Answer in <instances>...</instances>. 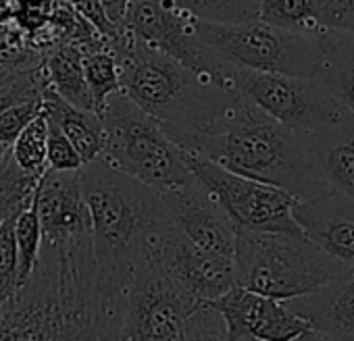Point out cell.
Wrapping results in <instances>:
<instances>
[{"mask_svg":"<svg viewBox=\"0 0 354 341\" xmlns=\"http://www.w3.org/2000/svg\"><path fill=\"white\" fill-rule=\"evenodd\" d=\"M0 324L11 329L13 341H121L123 300L102 289L90 233L42 244Z\"/></svg>","mask_w":354,"mask_h":341,"instance_id":"obj_1","label":"cell"},{"mask_svg":"<svg viewBox=\"0 0 354 341\" xmlns=\"http://www.w3.org/2000/svg\"><path fill=\"white\" fill-rule=\"evenodd\" d=\"M82 196L90 215V240L102 289L125 300L136 269L148 260L171 217L160 194L111 166L104 158L80 168Z\"/></svg>","mask_w":354,"mask_h":341,"instance_id":"obj_2","label":"cell"},{"mask_svg":"<svg viewBox=\"0 0 354 341\" xmlns=\"http://www.w3.org/2000/svg\"><path fill=\"white\" fill-rule=\"evenodd\" d=\"M162 129L182 150L196 152L238 175L275 186L296 198L329 190L306 135L271 119L244 96L238 98L217 133L194 135Z\"/></svg>","mask_w":354,"mask_h":341,"instance_id":"obj_3","label":"cell"},{"mask_svg":"<svg viewBox=\"0 0 354 341\" xmlns=\"http://www.w3.org/2000/svg\"><path fill=\"white\" fill-rule=\"evenodd\" d=\"M117 57L121 92L162 127L194 135L221 129L242 96L225 77L196 73L123 30L111 42Z\"/></svg>","mask_w":354,"mask_h":341,"instance_id":"obj_4","label":"cell"},{"mask_svg":"<svg viewBox=\"0 0 354 341\" xmlns=\"http://www.w3.org/2000/svg\"><path fill=\"white\" fill-rule=\"evenodd\" d=\"M346 266L319 250L304 233H263L236 229V285L275 300L313 293Z\"/></svg>","mask_w":354,"mask_h":341,"instance_id":"obj_5","label":"cell"},{"mask_svg":"<svg viewBox=\"0 0 354 341\" xmlns=\"http://www.w3.org/2000/svg\"><path fill=\"white\" fill-rule=\"evenodd\" d=\"M104 150L111 166L156 194L180 190L194 182L184 150L177 146L125 92L113 94L102 113Z\"/></svg>","mask_w":354,"mask_h":341,"instance_id":"obj_6","label":"cell"},{"mask_svg":"<svg viewBox=\"0 0 354 341\" xmlns=\"http://www.w3.org/2000/svg\"><path fill=\"white\" fill-rule=\"evenodd\" d=\"M194 32L221 61L240 69L310 77L317 67L315 36L288 32L263 19L211 23L194 17Z\"/></svg>","mask_w":354,"mask_h":341,"instance_id":"obj_7","label":"cell"},{"mask_svg":"<svg viewBox=\"0 0 354 341\" xmlns=\"http://www.w3.org/2000/svg\"><path fill=\"white\" fill-rule=\"evenodd\" d=\"M184 154L192 175L215 196L236 229L263 233H302L292 217L296 196L275 186L238 175L196 152L184 150Z\"/></svg>","mask_w":354,"mask_h":341,"instance_id":"obj_8","label":"cell"},{"mask_svg":"<svg viewBox=\"0 0 354 341\" xmlns=\"http://www.w3.org/2000/svg\"><path fill=\"white\" fill-rule=\"evenodd\" d=\"M196 304L198 300L165 271L154 250L125 289L121 341H180Z\"/></svg>","mask_w":354,"mask_h":341,"instance_id":"obj_9","label":"cell"},{"mask_svg":"<svg viewBox=\"0 0 354 341\" xmlns=\"http://www.w3.org/2000/svg\"><path fill=\"white\" fill-rule=\"evenodd\" d=\"M232 81L257 108L300 133H310L329 125L344 110L313 75L261 73L232 65Z\"/></svg>","mask_w":354,"mask_h":341,"instance_id":"obj_10","label":"cell"},{"mask_svg":"<svg viewBox=\"0 0 354 341\" xmlns=\"http://www.w3.org/2000/svg\"><path fill=\"white\" fill-rule=\"evenodd\" d=\"M121 28L196 73L213 77L230 73L232 65L196 38L194 17L173 0H131Z\"/></svg>","mask_w":354,"mask_h":341,"instance_id":"obj_11","label":"cell"},{"mask_svg":"<svg viewBox=\"0 0 354 341\" xmlns=\"http://www.w3.org/2000/svg\"><path fill=\"white\" fill-rule=\"evenodd\" d=\"M225 322L227 341L248 337L254 341H296L310 324L281 300L254 293L240 285L209 302Z\"/></svg>","mask_w":354,"mask_h":341,"instance_id":"obj_12","label":"cell"},{"mask_svg":"<svg viewBox=\"0 0 354 341\" xmlns=\"http://www.w3.org/2000/svg\"><path fill=\"white\" fill-rule=\"evenodd\" d=\"M156 258L194 300L213 302L236 285L234 258L194 246L171 221L158 242Z\"/></svg>","mask_w":354,"mask_h":341,"instance_id":"obj_13","label":"cell"},{"mask_svg":"<svg viewBox=\"0 0 354 341\" xmlns=\"http://www.w3.org/2000/svg\"><path fill=\"white\" fill-rule=\"evenodd\" d=\"M160 198L175 227L194 246L234 258L236 225L196 177L180 190L160 194Z\"/></svg>","mask_w":354,"mask_h":341,"instance_id":"obj_14","label":"cell"},{"mask_svg":"<svg viewBox=\"0 0 354 341\" xmlns=\"http://www.w3.org/2000/svg\"><path fill=\"white\" fill-rule=\"evenodd\" d=\"M292 217L319 250L354 269V200L329 188L310 198H296Z\"/></svg>","mask_w":354,"mask_h":341,"instance_id":"obj_15","label":"cell"},{"mask_svg":"<svg viewBox=\"0 0 354 341\" xmlns=\"http://www.w3.org/2000/svg\"><path fill=\"white\" fill-rule=\"evenodd\" d=\"M42 244H61L90 233V215L82 196L80 170L46 168L36 186Z\"/></svg>","mask_w":354,"mask_h":341,"instance_id":"obj_16","label":"cell"},{"mask_svg":"<svg viewBox=\"0 0 354 341\" xmlns=\"http://www.w3.org/2000/svg\"><path fill=\"white\" fill-rule=\"evenodd\" d=\"M310 331L329 341H354V269H344L321 289L283 300Z\"/></svg>","mask_w":354,"mask_h":341,"instance_id":"obj_17","label":"cell"},{"mask_svg":"<svg viewBox=\"0 0 354 341\" xmlns=\"http://www.w3.org/2000/svg\"><path fill=\"white\" fill-rule=\"evenodd\" d=\"M304 135L329 188L354 200V115L344 108L329 125Z\"/></svg>","mask_w":354,"mask_h":341,"instance_id":"obj_18","label":"cell"},{"mask_svg":"<svg viewBox=\"0 0 354 341\" xmlns=\"http://www.w3.org/2000/svg\"><path fill=\"white\" fill-rule=\"evenodd\" d=\"M317 77L333 100L354 115V34L321 30L317 36Z\"/></svg>","mask_w":354,"mask_h":341,"instance_id":"obj_19","label":"cell"},{"mask_svg":"<svg viewBox=\"0 0 354 341\" xmlns=\"http://www.w3.org/2000/svg\"><path fill=\"white\" fill-rule=\"evenodd\" d=\"M42 110L50 123H55L67 139L75 146L84 164L102 156L104 150V127L100 115L94 110L80 108L59 98L50 88L42 94Z\"/></svg>","mask_w":354,"mask_h":341,"instance_id":"obj_20","label":"cell"},{"mask_svg":"<svg viewBox=\"0 0 354 341\" xmlns=\"http://www.w3.org/2000/svg\"><path fill=\"white\" fill-rule=\"evenodd\" d=\"M82 61H84V50L80 46L69 42H57L44 52L42 67L46 73L48 88L59 98L80 108L94 110Z\"/></svg>","mask_w":354,"mask_h":341,"instance_id":"obj_21","label":"cell"},{"mask_svg":"<svg viewBox=\"0 0 354 341\" xmlns=\"http://www.w3.org/2000/svg\"><path fill=\"white\" fill-rule=\"evenodd\" d=\"M259 19L288 32L317 36V0H259Z\"/></svg>","mask_w":354,"mask_h":341,"instance_id":"obj_22","label":"cell"},{"mask_svg":"<svg viewBox=\"0 0 354 341\" xmlns=\"http://www.w3.org/2000/svg\"><path fill=\"white\" fill-rule=\"evenodd\" d=\"M84 75L86 84L92 96V104L96 115L102 113L106 100L121 92V77H119V65L117 57L111 48L102 50H90L84 52Z\"/></svg>","mask_w":354,"mask_h":341,"instance_id":"obj_23","label":"cell"},{"mask_svg":"<svg viewBox=\"0 0 354 341\" xmlns=\"http://www.w3.org/2000/svg\"><path fill=\"white\" fill-rule=\"evenodd\" d=\"M36 194V192H34ZM15 246H17V262H19V285H24L40 256L42 248V227L36 208V198L32 196L26 206L17 211L15 217Z\"/></svg>","mask_w":354,"mask_h":341,"instance_id":"obj_24","label":"cell"},{"mask_svg":"<svg viewBox=\"0 0 354 341\" xmlns=\"http://www.w3.org/2000/svg\"><path fill=\"white\" fill-rule=\"evenodd\" d=\"M192 17L211 23H246L259 19V0H173Z\"/></svg>","mask_w":354,"mask_h":341,"instance_id":"obj_25","label":"cell"},{"mask_svg":"<svg viewBox=\"0 0 354 341\" xmlns=\"http://www.w3.org/2000/svg\"><path fill=\"white\" fill-rule=\"evenodd\" d=\"M42 175H30L17 166L11 152L0 166V223L30 202Z\"/></svg>","mask_w":354,"mask_h":341,"instance_id":"obj_26","label":"cell"},{"mask_svg":"<svg viewBox=\"0 0 354 341\" xmlns=\"http://www.w3.org/2000/svg\"><path fill=\"white\" fill-rule=\"evenodd\" d=\"M46 135H48V123L44 113L40 115L15 137L9 152L17 166L30 175H42L46 166Z\"/></svg>","mask_w":354,"mask_h":341,"instance_id":"obj_27","label":"cell"},{"mask_svg":"<svg viewBox=\"0 0 354 341\" xmlns=\"http://www.w3.org/2000/svg\"><path fill=\"white\" fill-rule=\"evenodd\" d=\"M15 217L17 213L0 223V312L15 302L21 289L15 246Z\"/></svg>","mask_w":354,"mask_h":341,"instance_id":"obj_28","label":"cell"},{"mask_svg":"<svg viewBox=\"0 0 354 341\" xmlns=\"http://www.w3.org/2000/svg\"><path fill=\"white\" fill-rule=\"evenodd\" d=\"M180 341H227L225 322L221 314L209 302H198L184 324ZM236 341H254V339L240 337Z\"/></svg>","mask_w":354,"mask_h":341,"instance_id":"obj_29","label":"cell"},{"mask_svg":"<svg viewBox=\"0 0 354 341\" xmlns=\"http://www.w3.org/2000/svg\"><path fill=\"white\" fill-rule=\"evenodd\" d=\"M46 88H48V81H46L42 63L19 71L13 79L0 86V113L15 102L28 100V98H40Z\"/></svg>","mask_w":354,"mask_h":341,"instance_id":"obj_30","label":"cell"},{"mask_svg":"<svg viewBox=\"0 0 354 341\" xmlns=\"http://www.w3.org/2000/svg\"><path fill=\"white\" fill-rule=\"evenodd\" d=\"M40 110H42V96L28 98L7 106L0 113V142L11 148L15 137L40 115Z\"/></svg>","mask_w":354,"mask_h":341,"instance_id":"obj_31","label":"cell"},{"mask_svg":"<svg viewBox=\"0 0 354 341\" xmlns=\"http://www.w3.org/2000/svg\"><path fill=\"white\" fill-rule=\"evenodd\" d=\"M46 123H48V135H46V166L53 168V170H80L84 166V160L77 154L75 146L67 139V135L55 123H50L48 119H46Z\"/></svg>","mask_w":354,"mask_h":341,"instance_id":"obj_32","label":"cell"},{"mask_svg":"<svg viewBox=\"0 0 354 341\" xmlns=\"http://www.w3.org/2000/svg\"><path fill=\"white\" fill-rule=\"evenodd\" d=\"M317 19L323 30L354 34V0H317Z\"/></svg>","mask_w":354,"mask_h":341,"instance_id":"obj_33","label":"cell"},{"mask_svg":"<svg viewBox=\"0 0 354 341\" xmlns=\"http://www.w3.org/2000/svg\"><path fill=\"white\" fill-rule=\"evenodd\" d=\"M65 3H69L100 36H104L106 40H115L119 36V28L113 26L100 5V0H65Z\"/></svg>","mask_w":354,"mask_h":341,"instance_id":"obj_34","label":"cell"},{"mask_svg":"<svg viewBox=\"0 0 354 341\" xmlns=\"http://www.w3.org/2000/svg\"><path fill=\"white\" fill-rule=\"evenodd\" d=\"M131 0H100V5L109 17V21L113 26H117L121 30L123 26V19H125V13H127V7H129Z\"/></svg>","mask_w":354,"mask_h":341,"instance_id":"obj_35","label":"cell"},{"mask_svg":"<svg viewBox=\"0 0 354 341\" xmlns=\"http://www.w3.org/2000/svg\"><path fill=\"white\" fill-rule=\"evenodd\" d=\"M296 341H329V339H325V337H321V335H317V333L308 331V333H304L302 337H298Z\"/></svg>","mask_w":354,"mask_h":341,"instance_id":"obj_36","label":"cell"},{"mask_svg":"<svg viewBox=\"0 0 354 341\" xmlns=\"http://www.w3.org/2000/svg\"><path fill=\"white\" fill-rule=\"evenodd\" d=\"M7 154H9V146L0 142V166H3V162H5V158H7Z\"/></svg>","mask_w":354,"mask_h":341,"instance_id":"obj_37","label":"cell"}]
</instances>
